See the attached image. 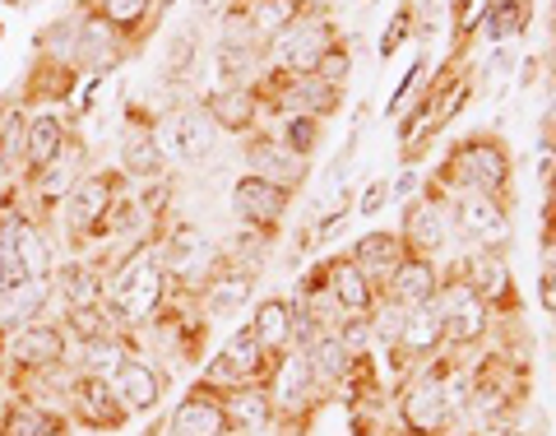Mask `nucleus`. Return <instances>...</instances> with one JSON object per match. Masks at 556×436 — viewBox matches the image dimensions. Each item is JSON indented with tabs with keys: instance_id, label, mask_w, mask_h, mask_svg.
<instances>
[{
	"instance_id": "obj_1",
	"label": "nucleus",
	"mask_w": 556,
	"mask_h": 436,
	"mask_svg": "<svg viewBox=\"0 0 556 436\" xmlns=\"http://www.w3.org/2000/svg\"><path fill=\"white\" fill-rule=\"evenodd\" d=\"M427 190L437 200L455 196V190H478V196H492V200L515 209V153H510L506 139L492 135V130L455 139V145L445 149V159H441Z\"/></svg>"
},
{
	"instance_id": "obj_2",
	"label": "nucleus",
	"mask_w": 556,
	"mask_h": 436,
	"mask_svg": "<svg viewBox=\"0 0 556 436\" xmlns=\"http://www.w3.org/2000/svg\"><path fill=\"white\" fill-rule=\"evenodd\" d=\"M468 386H473V395H468V418H473L482 432H501L529 395V368L510 348H486L473 368H468Z\"/></svg>"
},
{
	"instance_id": "obj_3",
	"label": "nucleus",
	"mask_w": 556,
	"mask_h": 436,
	"mask_svg": "<svg viewBox=\"0 0 556 436\" xmlns=\"http://www.w3.org/2000/svg\"><path fill=\"white\" fill-rule=\"evenodd\" d=\"M450 348L437 353L431 362H422L404 386H399L394 399V427L408 432V436H445L455 432L450 427V413H445V368H450Z\"/></svg>"
},
{
	"instance_id": "obj_4",
	"label": "nucleus",
	"mask_w": 556,
	"mask_h": 436,
	"mask_svg": "<svg viewBox=\"0 0 556 436\" xmlns=\"http://www.w3.org/2000/svg\"><path fill=\"white\" fill-rule=\"evenodd\" d=\"M102 302H108L112 316L130 329L139 321H149L153 311L167 302V274L153 265L149 251H135V256L121 260L116 274L108 278V298H102Z\"/></svg>"
},
{
	"instance_id": "obj_5",
	"label": "nucleus",
	"mask_w": 556,
	"mask_h": 436,
	"mask_svg": "<svg viewBox=\"0 0 556 436\" xmlns=\"http://www.w3.org/2000/svg\"><path fill=\"white\" fill-rule=\"evenodd\" d=\"M121 186H126V172L121 167H102V172H84V177L70 186L65 196V233L75 247L93 237H108L112 209L121 200Z\"/></svg>"
},
{
	"instance_id": "obj_6",
	"label": "nucleus",
	"mask_w": 556,
	"mask_h": 436,
	"mask_svg": "<svg viewBox=\"0 0 556 436\" xmlns=\"http://www.w3.org/2000/svg\"><path fill=\"white\" fill-rule=\"evenodd\" d=\"M445 223L468 251H501L510 247V204H501L492 196H478V190H455L445 196Z\"/></svg>"
},
{
	"instance_id": "obj_7",
	"label": "nucleus",
	"mask_w": 556,
	"mask_h": 436,
	"mask_svg": "<svg viewBox=\"0 0 556 436\" xmlns=\"http://www.w3.org/2000/svg\"><path fill=\"white\" fill-rule=\"evenodd\" d=\"M437 307H441V321H445V348H450V353H473V348H482L486 339H492L496 311L464 284V278L455 274V265L441 270V298H437Z\"/></svg>"
},
{
	"instance_id": "obj_8",
	"label": "nucleus",
	"mask_w": 556,
	"mask_h": 436,
	"mask_svg": "<svg viewBox=\"0 0 556 436\" xmlns=\"http://www.w3.org/2000/svg\"><path fill=\"white\" fill-rule=\"evenodd\" d=\"M278 362H283V358L265 353L260 339L251 335V325H247V329H237V335L218 348V358L208 362V372H204V386H214V390H247V386L269 390Z\"/></svg>"
},
{
	"instance_id": "obj_9",
	"label": "nucleus",
	"mask_w": 556,
	"mask_h": 436,
	"mask_svg": "<svg viewBox=\"0 0 556 436\" xmlns=\"http://www.w3.org/2000/svg\"><path fill=\"white\" fill-rule=\"evenodd\" d=\"M339 24H334V14H306L302 24H292L283 38H274L269 42V57L265 65H278V70H288V75H311L316 70V61L329 51V42L339 38Z\"/></svg>"
},
{
	"instance_id": "obj_10",
	"label": "nucleus",
	"mask_w": 556,
	"mask_h": 436,
	"mask_svg": "<svg viewBox=\"0 0 556 436\" xmlns=\"http://www.w3.org/2000/svg\"><path fill=\"white\" fill-rule=\"evenodd\" d=\"M241 159H247V172L251 177H265L274 186H283V190H298L306 186L311 177V159H302V153H292L283 139H278L274 130L260 126L255 135H247V145H241Z\"/></svg>"
},
{
	"instance_id": "obj_11",
	"label": "nucleus",
	"mask_w": 556,
	"mask_h": 436,
	"mask_svg": "<svg viewBox=\"0 0 556 436\" xmlns=\"http://www.w3.org/2000/svg\"><path fill=\"white\" fill-rule=\"evenodd\" d=\"M288 204H292V190L274 186L265 177H251V172H247V177L232 182V214H237L241 228H251L260 237H278Z\"/></svg>"
},
{
	"instance_id": "obj_12",
	"label": "nucleus",
	"mask_w": 556,
	"mask_h": 436,
	"mask_svg": "<svg viewBox=\"0 0 556 436\" xmlns=\"http://www.w3.org/2000/svg\"><path fill=\"white\" fill-rule=\"evenodd\" d=\"M450 265H455V274H459L464 284L473 288L478 298H482L486 307H492V311L510 307L515 316H519L515 274H510V265H506V256H501V251H464V256L450 260Z\"/></svg>"
},
{
	"instance_id": "obj_13",
	"label": "nucleus",
	"mask_w": 556,
	"mask_h": 436,
	"mask_svg": "<svg viewBox=\"0 0 556 436\" xmlns=\"http://www.w3.org/2000/svg\"><path fill=\"white\" fill-rule=\"evenodd\" d=\"M399 241H404V256H422V260H437L450 241V223H445V204L422 190L404 204V219H399Z\"/></svg>"
},
{
	"instance_id": "obj_14",
	"label": "nucleus",
	"mask_w": 556,
	"mask_h": 436,
	"mask_svg": "<svg viewBox=\"0 0 556 436\" xmlns=\"http://www.w3.org/2000/svg\"><path fill=\"white\" fill-rule=\"evenodd\" d=\"M159 145L167 159H181V163H200L208 149H214V121L204 116L200 98L195 102H177L167 112V121L159 126Z\"/></svg>"
},
{
	"instance_id": "obj_15",
	"label": "nucleus",
	"mask_w": 556,
	"mask_h": 436,
	"mask_svg": "<svg viewBox=\"0 0 556 436\" xmlns=\"http://www.w3.org/2000/svg\"><path fill=\"white\" fill-rule=\"evenodd\" d=\"M65 344L70 339H65L61 325L33 321L20 329V335H10L5 358L14 362V372H24V376H51V372L65 368Z\"/></svg>"
},
{
	"instance_id": "obj_16",
	"label": "nucleus",
	"mask_w": 556,
	"mask_h": 436,
	"mask_svg": "<svg viewBox=\"0 0 556 436\" xmlns=\"http://www.w3.org/2000/svg\"><path fill=\"white\" fill-rule=\"evenodd\" d=\"M251 292H255V274L241 270L232 256H214V265H208L200 284V307H204V316L223 321V316H237L251 302Z\"/></svg>"
},
{
	"instance_id": "obj_17",
	"label": "nucleus",
	"mask_w": 556,
	"mask_h": 436,
	"mask_svg": "<svg viewBox=\"0 0 556 436\" xmlns=\"http://www.w3.org/2000/svg\"><path fill=\"white\" fill-rule=\"evenodd\" d=\"M70 404H75V418L84 427L93 432H116L130 423V409L116 399L112 381L108 376H75V386H70Z\"/></svg>"
},
{
	"instance_id": "obj_18",
	"label": "nucleus",
	"mask_w": 556,
	"mask_h": 436,
	"mask_svg": "<svg viewBox=\"0 0 556 436\" xmlns=\"http://www.w3.org/2000/svg\"><path fill=\"white\" fill-rule=\"evenodd\" d=\"M167 153L159 145V121L139 108H126V139H121V172L126 177H163Z\"/></svg>"
},
{
	"instance_id": "obj_19",
	"label": "nucleus",
	"mask_w": 556,
	"mask_h": 436,
	"mask_svg": "<svg viewBox=\"0 0 556 436\" xmlns=\"http://www.w3.org/2000/svg\"><path fill=\"white\" fill-rule=\"evenodd\" d=\"M380 298L404 307V311L437 302L441 298V265L437 260H422V256H404L394 265V274L380 284Z\"/></svg>"
},
{
	"instance_id": "obj_20",
	"label": "nucleus",
	"mask_w": 556,
	"mask_h": 436,
	"mask_svg": "<svg viewBox=\"0 0 556 436\" xmlns=\"http://www.w3.org/2000/svg\"><path fill=\"white\" fill-rule=\"evenodd\" d=\"M130 57V47H126V38H121V33H112L108 24L102 20H93L89 10L79 14V28H75V42H70V65L75 70H112L116 61H126Z\"/></svg>"
},
{
	"instance_id": "obj_21",
	"label": "nucleus",
	"mask_w": 556,
	"mask_h": 436,
	"mask_svg": "<svg viewBox=\"0 0 556 436\" xmlns=\"http://www.w3.org/2000/svg\"><path fill=\"white\" fill-rule=\"evenodd\" d=\"M167 432L172 436H223V432H232L228 409H223V390H214V386H204L200 381V386L177 404Z\"/></svg>"
},
{
	"instance_id": "obj_22",
	"label": "nucleus",
	"mask_w": 556,
	"mask_h": 436,
	"mask_svg": "<svg viewBox=\"0 0 556 436\" xmlns=\"http://www.w3.org/2000/svg\"><path fill=\"white\" fill-rule=\"evenodd\" d=\"M390 353H399L408 362V368H422V362H431L437 353H445V321H441V307L427 302V307H413L404 316V335H399V344L390 348Z\"/></svg>"
},
{
	"instance_id": "obj_23",
	"label": "nucleus",
	"mask_w": 556,
	"mask_h": 436,
	"mask_svg": "<svg viewBox=\"0 0 556 436\" xmlns=\"http://www.w3.org/2000/svg\"><path fill=\"white\" fill-rule=\"evenodd\" d=\"M200 108L223 135H255L265 126V112H260V98L251 89H208L200 98Z\"/></svg>"
},
{
	"instance_id": "obj_24",
	"label": "nucleus",
	"mask_w": 556,
	"mask_h": 436,
	"mask_svg": "<svg viewBox=\"0 0 556 436\" xmlns=\"http://www.w3.org/2000/svg\"><path fill=\"white\" fill-rule=\"evenodd\" d=\"M70 139H75V135H70L65 116H56V112H38V116H33L28 135H24V172H28L24 182H38L42 172L65 153Z\"/></svg>"
},
{
	"instance_id": "obj_25",
	"label": "nucleus",
	"mask_w": 556,
	"mask_h": 436,
	"mask_svg": "<svg viewBox=\"0 0 556 436\" xmlns=\"http://www.w3.org/2000/svg\"><path fill=\"white\" fill-rule=\"evenodd\" d=\"M329 298L339 302L343 316H371L380 307V288L348 256H329Z\"/></svg>"
},
{
	"instance_id": "obj_26",
	"label": "nucleus",
	"mask_w": 556,
	"mask_h": 436,
	"mask_svg": "<svg viewBox=\"0 0 556 436\" xmlns=\"http://www.w3.org/2000/svg\"><path fill=\"white\" fill-rule=\"evenodd\" d=\"M89 14L108 24L112 33H121L126 47L135 51L153 33L149 24H153V14H159V0H89Z\"/></svg>"
},
{
	"instance_id": "obj_27",
	"label": "nucleus",
	"mask_w": 556,
	"mask_h": 436,
	"mask_svg": "<svg viewBox=\"0 0 556 436\" xmlns=\"http://www.w3.org/2000/svg\"><path fill=\"white\" fill-rule=\"evenodd\" d=\"M51 302V278H24L20 288L0 292V339L20 335L24 325H33Z\"/></svg>"
},
{
	"instance_id": "obj_28",
	"label": "nucleus",
	"mask_w": 556,
	"mask_h": 436,
	"mask_svg": "<svg viewBox=\"0 0 556 436\" xmlns=\"http://www.w3.org/2000/svg\"><path fill=\"white\" fill-rule=\"evenodd\" d=\"M112 390L130 413H149V409H159V399H163V376L153 372L144 358H126L112 376Z\"/></svg>"
},
{
	"instance_id": "obj_29",
	"label": "nucleus",
	"mask_w": 556,
	"mask_h": 436,
	"mask_svg": "<svg viewBox=\"0 0 556 436\" xmlns=\"http://www.w3.org/2000/svg\"><path fill=\"white\" fill-rule=\"evenodd\" d=\"M348 260H353V265L380 288L394 274L399 260H404V241H399V233H380V228L376 233H362L353 241V251H348Z\"/></svg>"
},
{
	"instance_id": "obj_30",
	"label": "nucleus",
	"mask_w": 556,
	"mask_h": 436,
	"mask_svg": "<svg viewBox=\"0 0 556 436\" xmlns=\"http://www.w3.org/2000/svg\"><path fill=\"white\" fill-rule=\"evenodd\" d=\"M251 335L260 339V348H265V353L288 358V353H292V302H288V298H265V302L255 307Z\"/></svg>"
},
{
	"instance_id": "obj_31",
	"label": "nucleus",
	"mask_w": 556,
	"mask_h": 436,
	"mask_svg": "<svg viewBox=\"0 0 556 436\" xmlns=\"http://www.w3.org/2000/svg\"><path fill=\"white\" fill-rule=\"evenodd\" d=\"M56 288L65 307H98L108 298V274H102L93 260H65L56 270Z\"/></svg>"
},
{
	"instance_id": "obj_32",
	"label": "nucleus",
	"mask_w": 556,
	"mask_h": 436,
	"mask_svg": "<svg viewBox=\"0 0 556 436\" xmlns=\"http://www.w3.org/2000/svg\"><path fill=\"white\" fill-rule=\"evenodd\" d=\"M311 14V5L306 0H247V20H251V28L260 33V42H274V38H283V33L292 28V24H302ZM269 57V51H265Z\"/></svg>"
},
{
	"instance_id": "obj_33",
	"label": "nucleus",
	"mask_w": 556,
	"mask_h": 436,
	"mask_svg": "<svg viewBox=\"0 0 556 436\" xmlns=\"http://www.w3.org/2000/svg\"><path fill=\"white\" fill-rule=\"evenodd\" d=\"M302 358H306V372L316 376L325 390H343L348 368H353V353L339 344V335H316V344L302 348Z\"/></svg>"
},
{
	"instance_id": "obj_34",
	"label": "nucleus",
	"mask_w": 556,
	"mask_h": 436,
	"mask_svg": "<svg viewBox=\"0 0 556 436\" xmlns=\"http://www.w3.org/2000/svg\"><path fill=\"white\" fill-rule=\"evenodd\" d=\"M61 432H65V418L33 404V399H10L5 418H0V436H61Z\"/></svg>"
},
{
	"instance_id": "obj_35",
	"label": "nucleus",
	"mask_w": 556,
	"mask_h": 436,
	"mask_svg": "<svg viewBox=\"0 0 556 436\" xmlns=\"http://www.w3.org/2000/svg\"><path fill=\"white\" fill-rule=\"evenodd\" d=\"M529 24H533V0H492L482 14V33H486V42H496V47L515 42Z\"/></svg>"
},
{
	"instance_id": "obj_36",
	"label": "nucleus",
	"mask_w": 556,
	"mask_h": 436,
	"mask_svg": "<svg viewBox=\"0 0 556 436\" xmlns=\"http://www.w3.org/2000/svg\"><path fill=\"white\" fill-rule=\"evenodd\" d=\"M260 70H265V57H260V51L214 47V89H251Z\"/></svg>"
},
{
	"instance_id": "obj_37",
	"label": "nucleus",
	"mask_w": 556,
	"mask_h": 436,
	"mask_svg": "<svg viewBox=\"0 0 556 436\" xmlns=\"http://www.w3.org/2000/svg\"><path fill=\"white\" fill-rule=\"evenodd\" d=\"M274 135L283 139L292 153H302V159H316L320 145H325V121H316V116H278L274 121Z\"/></svg>"
},
{
	"instance_id": "obj_38",
	"label": "nucleus",
	"mask_w": 556,
	"mask_h": 436,
	"mask_svg": "<svg viewBox=\"0 0 556 436\" xmlns=\"http://www.w3.org/2000/svg\"><path fill=\"white\" fill-rule=\"evenodd\" d=\"M353 38H348V33H339L334 42H329V51L325 57L316 61V70H311V75L316 79H325V84H334V89H348V79H353Z\"/></svg>"
},
{
	"instance_id": "obj_39",
	"label": "nucleus",
	"mask_w": 556,
	"mask_h": 436,
	"mask_svg": "<svg viewBox=\"0 0 556 436\" xmlns=\"http://www.w3.org/2000/svg\"><path fill=\"white\" fill-rule=\"evenodd\" d=\"M14 251H20L28 278H51V247H47V237H42V228L33 219H24L20 237H14Z\"/></svg>"
},
{
	"instance_id": "obj_40",
	"label": "nucleus",
	"mask_w": 556,
	"mask_h": 436,
	"mask_svg": "<svg viewBox=\"0 0 556 436\" xmlns=\"http://www.w3.org/2000/svg\"><path fill=\"white\" fill-rule=\"evenodd\" d=\"M195 57H200L195 33H190V28L172 33V38H167V57H163V79L167 84H186L190 70H195Z\"/></svg>"
},
{
	"instance_id": "obj_41",
	"label": "nucleus",
	"mask_w": 556,
	"mask_h": 436,
	"mask_svg": "<svg viewBox=\"0 0 556 436\" xmlns=\"http://www.w3.org/2000/svg\"><path fill=\"white\" fill-rule=\"evenodd\" d=\"M408 38H417V0H399V10H394V20L386 24V33H380V61H390L399 47H404Z\"/></svg>"
},
{
	"instance_id": "obj_42",
	"label": "nucleus",
	"mask_w": 556,
	"mask_h": 436,
	"mask_svg": "<svg viewBox=\"0 0 556 436\" xmlns=\"http://www.w3.org/2000/svg\"><path fill=\"white\" fill-rule=\"evenodd\" d=\"M24 135H28L24 112H10L5 126H0V172H20V163H24Z\"/></svg>"
},
{
	"instance_id": "obj_43",
	"label": "nucleus",
	"mask_w": 556,
	"mask_h": 436,
	"mask_svg": "<svg viewBox=\"0 0 556 436\" xmlns=\"http://www.w3.org/2000/svg\"><path fill=\"white\" fill-rule=\"evenodd\" d=\"M427 65H431V47H427V42H417V57H413V65H408V75L399 79V89L390 94V116H399V112H404V102H408V94L417 89V84H422Z\"/></svg>"
},
{
	"instance_id": "obj_44",
	"label": "nucleus",
	"mask_w": 556,
	"mask_h": 436,
	"mask_svg": "<svg viewBox=\"0 0 556 436\" xmlns=\"http://www.w3.org/2000/svg\"><path fill=\"white\" fill-rule=\"evenodd\" d=\"M390 204V177H376L367 190H362V200H357V214L362 219H376L380 209Z\"/></svg>"
},
{
	"instance_id": "obj_45",
	"label": "nucleus",
	"mask_w": 556,
	"mask_h": 436,
	"mask_svg": "<svg viewBox=\"0 0 556 436\" xmlns=\"http://www.w3.org/2000/svg\"><path fill=\"white\" fill-rule=\"evenodd\" d=\"M538 302H543L547 316H556V260H547L543 274H538Z\"/></svg>"
},
{
	"instance_id": "obj_46",
	"label": "nucleus",
	"mask_w": 556,
	"mask_h": 436,
	"mask_svg": "<svg viewBox=\"0 0 556 436\" xmlns=\"http://www.w3.org/2000/svg\"><path fill=\"white\" fill-rule=\"evenodd\" d=\"M228 5H232V0H190V10H195V14H223Z\"/></svg>"
},
{
	"instance_id": "obj_47",
	"label": "nucleus",
	"mask_w": 556,
	"mask_h": 436,
	"mask_svg": "<svg viewBox=\"0 0 556 436\" xmlns=\"http://www.w3.org/2000/svg\"><path fill=\"white\" fill-rule=\"evenodd\" d=\"M482 436H515L510 427H501V432H482Z\"/></svg>"
},
{
	"instance_id": "obj_48",
	"label": "nucleus",
	"mask_w": 556,
	"mask_h": 436,
	"mask_svg": "<svg viewBox=\"0 0 556 436\" xmlns=\"http://www.w3.org/2000/svg\"><path fill=\"white\" fill-rule=\"evenodd\" d=\"M547 223H556V204H547Z\"/></svg>"
}]
</instances>
